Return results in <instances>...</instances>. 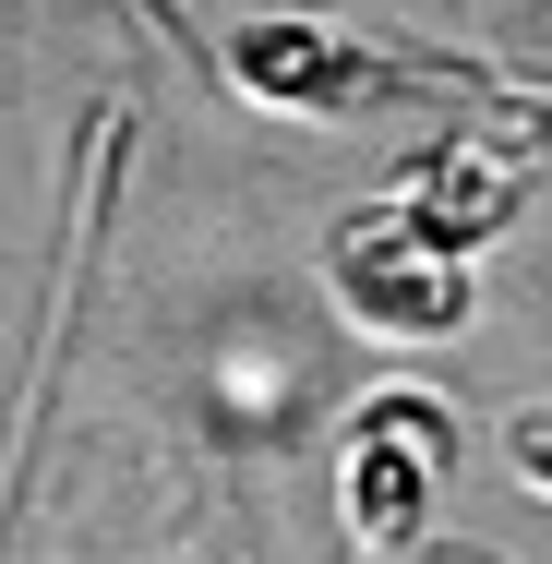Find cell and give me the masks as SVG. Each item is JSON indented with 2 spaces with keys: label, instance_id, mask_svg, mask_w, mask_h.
Wrapping results in <instances>:
<instances>
[{
  "label": "cell",
  "instance_id": "3957f363",
  "mask_svg": "<svg viewBox=\"0 0 552 564\" xmlns=\"http://www.w3.org/2000/svg\"><path fill=\"white\" fill-rule=\"evenodd\" d=\"M444 480H456V421H444V397L385 384V397L348 409V433H336V517H348L360 553H409Z\"/></svg>",
  "mask_w": 552,
  "mask_h": 564
},
{
  "label": "cell",
  "instance_id": "6da1fadb",
  "mask_svg": "<svg viewBox=\"0 0 552 564\" xmlns=\"http://www.w3.org/2000/svg\"><path fill=\"white\" fill-rule=\"evenodd\" d=\"M325 301L360 337H385V348H433V337H456V325L480 313V276H468V252H444L433 228L385 193V205H348V217H336Z\"/></svg>",
  "mask_w": 552,
  "mask_h": 564
},
{
  "label": "cell",
  "instance_id": "277c9868",
  "mask_svg": "<svg viewBox=\"0 0 552 564\" xmlns=\"http://www.w3.org/2000/svg\"><path fill=\"white\" fill-rule=\"evenodd\" d=\"M397 205L433 228L444 252H480V240H505V217L529 205V156H505V144H444V156L409 169Z\"/></svg>",
  "mask_w": 552,
  "mask_h": 564
},
{
  "label": "cell",
  "instance_id": "7a4b0ae2",
  "mask_svg": "<svg viewBox=\"0 0 552 564\" xmlns=\"http://www.w3.org/2000/svg\"><path fill=\"white\" fill-rule=\"evenodd\" d=\"M193 48L217 61L252 109H289V120H360V109H385V97H421V73L397 48L348 36L325 12H240V24L193 36Z\"/></svg>",
  "mask_w": 552,
  "mask_h": 564
}]
</instances>
